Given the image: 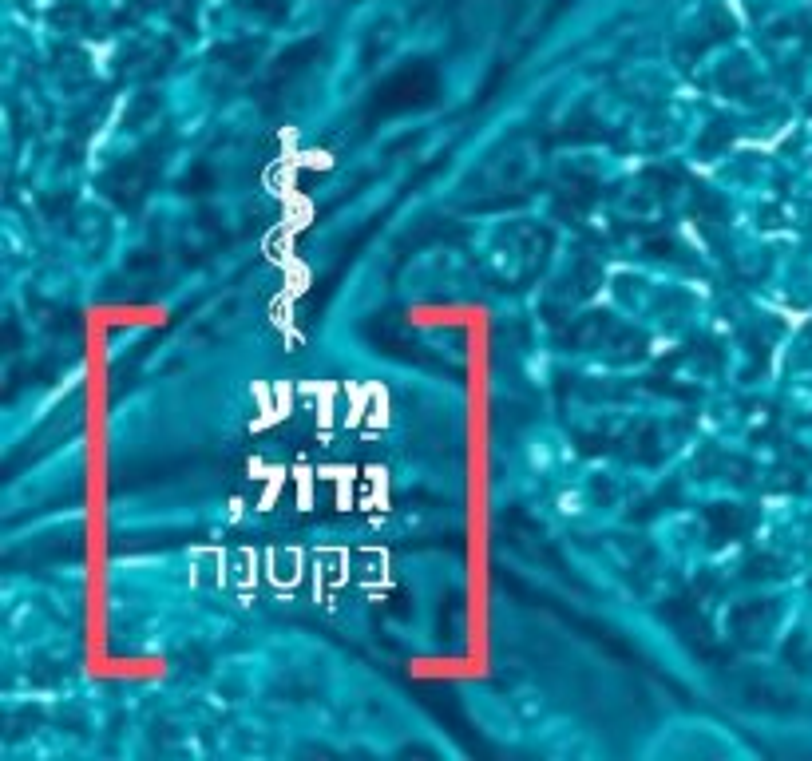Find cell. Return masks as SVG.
<instances>
[{
  "mask_svg": "<svg viewBox=\"0 0 812 761\" xmlns=\"http://www.w3.org/2000/svg\"><path fill=\"white\" fill-rule=\"evenodd\" d=\"M436 96V76L428 68H408L401 76H393L381 92H377V104L373 111L377 115H393V111H408V108H420Z\"/></svg>",
  "mask_w": 812,
  "mask_h": 761,
  "instance_id": "obj_1",
  "label": "cell"
}]
</instances>
